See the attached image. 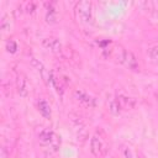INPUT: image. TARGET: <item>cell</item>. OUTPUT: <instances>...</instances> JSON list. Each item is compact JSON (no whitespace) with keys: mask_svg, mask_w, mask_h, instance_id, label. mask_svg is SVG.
I'll list each match as a JSON object with an SVG mask.
<instances>
[{"mask_svg":"<svg viewBox=\"0 0 158 158\" xmlns=\"http://www.w3.org/2000/svg\"><path fill=\"white\" fill-rule=\"evenodd\" d=\"M122 64H125L131 70H138L139 69V65H138V62H137L136 56L132 52H130V51H126L125 52L123 58H122Z\"/></svg>","mask_w":158,"mask_h":158,"instance_id":"obj_5","label":"cell"},{"mask_svg":"<svg viewBox=\"0 0 158 158\" xmlns=\"http://www.w3.org/2000/svg\"><path fill=\"white\" fill-rule=\"evenodd\" d=\"M116 99H117L121 109L131 110V109H135V106H136V100L133 98H130V96H126V95H118Z\"/></svg>","mask_w":158,"mask_h":158,"instance_id":"obj_8","label":"cell"},{"mask_svg":"<svg viewBox=\"0 0 158 158\" xmlns=\"http://www.w3.org/2000/svg\"><path fill=\"white\" fill-rule=\"evenodd\" d=\"M38 141L42 146H47V147H52L54 151L59 147L60 144V139L59 137L53 132V131H49V130H43L41 131V133L38 135Z\"/></svg>","mask_w":158,"mask_h":158,"instance_id":"obj_3","label":"cell"},{"mask_svg":"<svg viewBox=\"0 0 158 158\" xmlns=\"http://www.w3.org/2000/svg\"><path fill=\"white\" fill-rule=\"evenodd\" d=\"M38 111L46 118H49L51 117V107H49V104L46 100H43V99H41L38 101Z\"/></svg>","mask_w":158,"mask_h":158,"instance_id":"obj_10","label":"cell"},{"mask_svg":"<svg viewBox=\"0 0 158 158\" xmlns=\"http://www.w3.org/2000/svg\"><path fill=\"white\" fill-rule=\"evenodd\" d=\"M46 21L48 23H56L57 22V16H56V12L53 9H48L47 15H46Z\"/></svg>","mask_w":158,"mask_h":158,"instance_id":"obj_12","label":"cell"},{"mask_svg":"<svg viewBox=\"0 0 158 158\" xmlns=\"http://www.w3.org/2000/svg\"><path fill=\"white\" fill-rule=\"evenodd\" d=\"M104 158H105V157H104Z\"/></svg>","mask_w":158,"mask_h":158,"instance_id":"obj_18","label":"cell"},{"mask_svg":"<svg viewBox=\"0 0 158 158\" xmlns=\"http://www.w3.org/2000/svg\"><path fill=\"white\" fill-rule=\"evenodd\" d=\"M31 64L35 67V68H37V70L41 73V75H42V78H43V80L47 83V84H49V78H51V74L46 70V68H44V65L40 62V60H37L36 58H31Z\"/></svg>","mask_w":158,"mask_h":158,"instance_id":"obj_9","label":"cell"},{"mask_svg":"<svg viewBox=\"0 0 158 158\" xmlns=\"http://www.w3.org/2000/svg\"><path fill=\"white\" fill-rule=\"evenodd\" d=\"M91 2L88 1V0H83V1H79L77 2L75 7H74V14H75V17L81 21V22H90L91 21Z\"/></svg>","mask_w":158,"mask_h":158,"instance_id":"obj_1","label":"cell"},{"mask_svg":"<svg viewBox=\"0 0 158 158\" xmlns=\"http://www.w3.org/2000/svg\"><path fill=\"white\" fill-rule=\"evenodd\" d=\"M6 49H7V52H10V53H15L16 49H17L16 42L12 41V40H9V41L6 42Z\"/></svg>","mask_w":158,"mask_h":158,"instance_id":"obj_14","label":"cell"},{"mask_svg":"<svg viewBox=\"0 0 158 158\" xmlns=\"http://www.w3.org/2000/svg\"><path fill=\"white\" fill-rule=\"evenodd\" d=\"M42 46L44 48L54 52V53H59V52L63 51L62 49V43L57 38H54V37H46V38H43L42 40Z\"/></svg>","mask_w":158,"mask_h":158,"instance_id":"obj_4","label":"cell"},{"mask_svg":"<svg viewBox=\"0 0 158 158\" xmlns=\"http://www.w3.org/2000/svg\"><path fill=\"white\" fill-rule=\"evenodd\" d=\"M122 157H123V158H136L133 151H132L130 147H127V146L122 147Z\"/></svg>","mask_w":158,"mask_h":158,"instance_id":"obj_13","label":"cell"},{"mask_svg":"<svg viewBox=\"0 0 158 158\" xmlns=\"http://www.w3.org/2000/svg\"><path fill=\"white\" fill-rule=\"evenodd\" d=\"M16 88H17V93L20 96L26 98L28 94V84H27V79L23 74H19L17 79H16Z\"/></svg>","mask_w":158,"mask_h":158,"instance_id":"obj_7","label":"cell"},{"mask_svg":"<svg viewBox=\"0 0 158 158\" xmlns=\"http://www.w3.org/2000/svg\"><path fill=\"white\" fill-rule=\"evenodd\" d=\"M90 152L93 153L94 157L96 158H104L106 156V152H107V146L105 143V141L98 136V135H94L91 138H90Z\"/></svg>","mask_w":158,"mask_h":158,"instance_id":"obj_2","label":"cell"},{"mask_svg":"<svg viewBox=\"0 0 158 158\" xmlns=\"http://www.w3.org/2000/svg\"><path fill=\"white\" fill-rule=\"evenodd\" d=\"M26 11L30 12V14L33 12V11H35V4H33V2H28V4H27V7H26Z\"/></svg>","mask_w":158,"mask_h":158,"instance_id":"obj_16","label":"cell"},{"mask_svg":"<svg viewBox=\"0 0 158 158\" xmlns=\"http://www.w3.org/2000/svg\"><path fill=\"white\" fill-rule=\"evenodd\" d=\"M74 96L79 102L84 104L85 106H89V107H94L95 106V99L93 96H90L89 94H86L85 91H83V90H75L74 91Z\"/></svg>","mask_w":158,"mask_h":158,"instance_id":"obj_6","label":"cell"},{"mask_svg":"<svg viewBox=\"0 0 158 158\" xmlns=\"http://www.w3.org/2000/svg\"><path fill=\"white\" fill-rule=\"evenodd\" d=\"M109 110L112 115H118L121 112V106L117 101V99H112L110 102H109Z\"/></svg>","mask_w":158,"mask_h":158,"instance_id":"obj_11","label":"cell"},{"mask_svg":"<svg viewBox=\"0 0 158 158\" xmlns=\"http://www.w3.org/2000/svg\"><path fill=\"white\" fill-rule=\"evenodd\" d=\"M149 57L158 62V46H156V47L149 49Z\"/></svg>","mask_w":158,"mask_h":158,"instance_id":"obj_15","label":"cell"},{"mask_svg":"<svg viewBox=\"0 0 158 158\" xmlns=\"http://www.w3.org/2000/svg\"><path fill=\"white\" fill-rule=\"evenodd\" d=\"M154 96H156V100L158 101V91H156V93H154Z\"/></svg>","mask_w":158,"mask_h":158,"instance_id":"obj_17","label":"cell"}]
</instances>
